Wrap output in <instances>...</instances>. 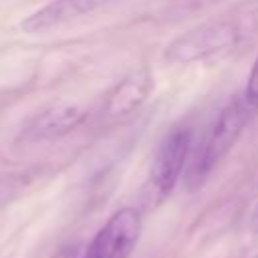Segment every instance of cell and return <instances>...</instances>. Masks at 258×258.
Wrapping results in <instances>:
<instances>
[{
    "instance_id": "6da1fadb",
    "label": "cell",
    "mask_w": 258,
    "mask_h": 258,
    "mask_svg": "<svg viewBox=\"0 0 258 258\" xmlns=\"http://www.w3.org/2000/svg\"><path fill=\"white\" fill-rule=\"evenodd\" d=\"M258 34V0H248L236 10L210 18L173 38L163 60L171 64H191L226 54Z\"/></svg>"
},
{
    "instance_id": "7a4b0ae2",
    "label": "cell",
    "mask_w": 258,
    "mask_h": 258,
    "mask_svg": "<svg viewBox=\"0 0 258 258\" xmlns=\"http://www.w3.org/2000/svg\"><path fill=\"white\" fill-rule=\"evenodd\" d=\"M252 115V107L244 99L230 101L216 117L212 127L208 129L185 177L187 189H198L210 177V173L218 167V163L230 153L234 143L240 139L244 127L248 125Z\"/></svg>"
},
{
    "instance_id": "3957f363",
    "label": "cell",
    "mask_w": 258,
    "mask_h": 258,
    "mask_svg": "<svg viewBox=\"0 0 258 258\" xmlns=\"http://www.w3.org/2000/svg\"><path fill=\"white\" fill-rule=\"evenodd\" d=\"M141 228V214L135 208H119L85 244L83 258H129L139 242Z\"/></svg>"
},
{
    "instance_id": "277c9868",
    "label": "cell",
    "mask_w": 258,
    "mask_h": 258,
    "mask_svg": "<svg viewBox=\"0 0 258 258\" xmlns=\"http://www.w3.org/2000/svg\"><path fill=\"white\" fill-rule=\"evenodd\" d=\"M191 149V131L185 127L171 129L159 143L151 169L149 183L157 198H165L177 183Z\"/></svg>"
},
{
    "instance_id": "5b68a950",
    "label": "cell",
    "mask_w": 258,
    "mask_h": 258,
    "mask_svg": "<svg viewBox=\"0 0 258 258\" xmlns=\"http://www.w3.org/2000/svg\"><path fill=\"white\" fill-rule=\"evenodd\" d=\"M115 0H52L46 6L38 8L22 20V30L28 34H40L64 24H71L79 18H85L101 8L113 4Z\"/></svg>"
},
{
    "instance_id": "8992f818",
    "label": "cell",
    "mask_w": 258,
    "mask_h": 258,
    "mask_svg": "<svg viewBox=\"0 0 258 258\" xmlns=\"http://www.w3.org/2000/svg\"><path fill=\"white\" fill-rule=\"evenodd\" d=\"M87 119V111L79 105H52L44 111H40L22 131V139L28 143L38 141H52L58 137L69 135L77 127H81Z\"/></svg>"
},
{
    "instance_id": "52a82bcc",
    "label": "cell",
    "mask_w": 258,
    "mask_h": 258,
    "mask_svg": "<svg viewBox=\"0 0 258 258\" xmlns=\"http://www.w3.org/2000/svg\"><path fill=\"white\" fill-rule=\"evenodd\" d=\"M153 79L147 69H137L135 73L121 79L105 97L103 113L107 117H125L133 111H137L151 93Z\"/></svg>"
},
{
    "instance_id": "ba28073f",
    "label": "cell",
    "mask_w": 258,
    "mask_h": 258,
    "mask_svg": "<svg viewBox=\"0 0 258 258\" xmlns=\"http://www.w3.org/2000/svg\"><path fill=\"white\" fill-rule=\"evenodd\" d=\"M244 101L256 109L258 107V56L250 69V75H248V83H246V89H244Z\"/></svg>"
},
{
    "instance_id": "9c48e42d",
    "label": "cell",
    "mask_w": 258,
    "mask_h": 258,
    "mask_svg": "<svg viewBox=\"0 0 258 258\" xmlns=\"http://www.w3.org/2000/svg\"><path fill=\"white\" fill-rule=\"evenodd\" d=\"M83 254H85V244H69L56 250L52 258H83Z\"/></svg>"
},
{
    "instance_id": "30bf717a",
    "label": "cell",
    "mask_w": 258,
    "mask_h": 258,
    "mask_svg": "<svg viewBox=\"0 0 258 258\" xmlns=\"http://www.w3.org/2000/svg\"><path fill=\"white\" fill-rule=\"evenodd\" d=\"M250 228L254 234H258V204L254 208V214H252V220H250Z\"/></svg>"
},
{
    "instance_id": "8fae6325",
    "label": "cell",
    "mask_w": 258,
    "mask_h": 258,
    "mask_svg": "<svg viewBox=\"0 0 258 258\" xmlns=\"http://www.w3.org/2000/svg\"><path fill=\"white\" fill-rule=\"evenodd\" d=\"M254 258H258V256H254Z\"/></svg>"
}]
</instances>
